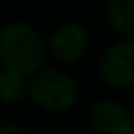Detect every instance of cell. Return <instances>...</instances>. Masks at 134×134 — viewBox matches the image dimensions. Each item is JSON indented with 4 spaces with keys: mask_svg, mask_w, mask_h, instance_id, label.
<instances>
[{
    "mask_svg": "<svg viewBox=\"0 0 134 134\" xmlns=\"http://www.w3.org/2000/svg\"><path fill=\"white\" fill-rule=\"evenodd\" d=\"M46 61V43L32 26L12 22L0 30V63L2 69L26 79L40 71Z\"/></svg>",
    "mask_w": 134,
    "mask_h": 134,
    "instance_id": "6da1fadb",
    "label": "cell"
},
{
    "mask_svg": "<svg viewBox=\"0 0 134 134\" xmlns=\"http://www.w3.org/2000/svg\"><path fill=\"white\" fill-rule=\"evenodd\" d=\"M26 95L36 107L47 113H65L75 107L79 99L75 81L59 69H43L34 73L26 83Z\"/></svg>",
    "mask_w": 134,
    "mask_h": 134,
    "instance_id": "7a4b0ae2",
    "label": "cell"
},
{
    "mask_svg": "<svg viewBox=\"0 0 134 134\" xmlns=\"http://www.w3.org/2000/svg\"><path fill=\"white\" fill-rule=\"evenodd\" d=\"M99 73L109 87L128 89L134 83V42L118 40L103 53Z\"/></svg>",
    "mask_w": 134,
    "mask_h": 134,
    "instance_id": "3957f363",
    "label": "cell"
},
{
    "mask_svg": "<svg viewBox=\"0 0 134 134\" xmlns=\"http://www.w3.org/2000/svg\"><path fill=\"white\" fill-rule=\"evenodd\" d=\"M49 49L55 55V59L63 63H75L85 57L89 49V34L83 26L69 22L63 24L51 34Z\"/></svg>",
    "mask_w": 134,
    "mask_h": 134,
    "instance_id": "277c9868",
    "label": "cell"
},
{
    "mask_svg": "<svg viewBox=\"0 0 134 134\" xmlns=\"http://www.w3.org/2000/svg\"><path fill=\"white\" fill-rule=\"evenodd\" d=\"M89 118L99 134H134L130 113L116 100H99Z\"/></svg>",
    "mask_w": 134,
    "mask_h": 134,
    "instance_id": "5b68a950",
    "label": "cell"
},
{
    "mask_svg": "<svg viewBox=\"0 0 134 134\" xmlns=\"http://www.w3.org/2000/svg\"><path fill=\"white\" fill-rule=\"evenodd\" d=\"M105 22L118 38H134V0H110L105 8Z\"/></svg>",
    "mask_w": 134,
    "mask_h": 134,
    "instance_id": "8992f818",
    "label": "cell"
},
{
    "mask_svg": "<svg viewBox=\"0 0 134 134\" xmlns=\"http://www.w3.org/2000/svg\"><path fill=\"white\" fill-rule=\"evenodd\" d=\"M26 97V83L24 79L12 75L8 71H0V100L8 105H16Z\"/></svg>",
    "mask_w": 134,
    "mask_h": 134,
    "instance_id": "52a82bcc",
    "label": "cell"
},
{
    "mask_svg": "<svg viewBox=\"0 0 134 134\" xmlns=\"http://www.w3.org/2000/svg\"><path fill=\"white\" fill-rule=\"evenodd\" d=\"M0 134H24V130L10 120H0Z\"/></svg>",
    "mask_w": 134,
    "mask_h": 134,
    "instance_id": "ba28073f",
    "label": "cell"
}]
</instances>
